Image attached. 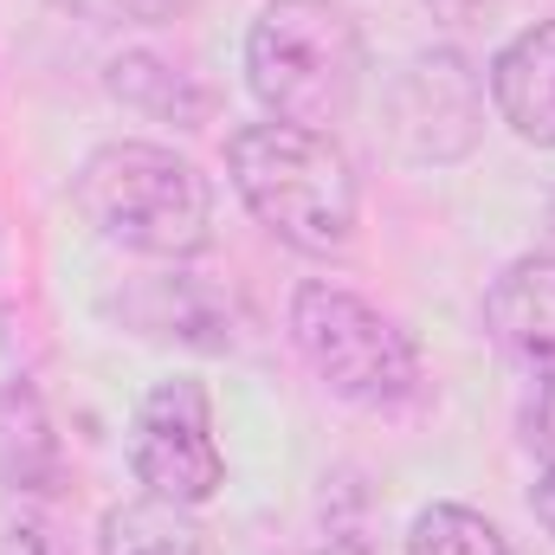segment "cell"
Listing matches in <instances>:
<instances>
[{
	"mask_svg": "<svg viewBox=\"0 0 555 555\" xmlns=\"http://www.w3.org/2000/svg\"><path fill=\"white\" fill-rule=\"evenodd\" d=\"M72 201L104 246L137 259H194L214 240V188L168 142H98L78 162Z\"/></svg>",
	"mask_w": 555,
	"mask_h": 555,
	"instance_id": "6da1fadb",
	"label": "cell"
},
{
	"mask_svg": "<svg viewBox=\"0 0 555 555\" xmlns=\"http://www.w3.org/2000/svg\"><path fill=\"white\" fill-rule=\"evenodd\" d=\"M362 26L343 0H266L246 26V85L272 124L330 130L362 98Z\"/></svg>",
	"mask_w": 555,
	"mask_h": 555,
	"instance_id": "7a4b0ae2",
	"label": "cell"
},
{
	"mask_svg": "<svg viewBox=\"0 0 555 555\" xmlns=\"http://www.w3.org/2000/svg\"><path fill=\"white\" fill-rule=\"evenodd\" d=\"M227 168L253 220L297 253H343L356 240L362 188L349 155L330 130H291V124H246L227 142Z\"/></svg>",
	"mask_w": 555,
	"mask_h": 555,
	"instance_id": "3957f363",
	"label": "cell"
},
{
	"mask_svg": "<svg viewBox=\"0 0 555 555\" xmlns=\"http://www.w3.org/2000/svg\"><path fill=\"white\" fill-rule=\"evenodd\" d=\"M291 343L304 369L349 408L395 414L420 395V349L414 336L369 304L362 291L336 278H304L291 291Z\"/></svg>",
	"mask_w": 555,
	"mask_h": 555,
	"instance_id": "277c9868",
	"label": "cell"
},
{
	"mask_svg": "<svg viewBox=\"0 0 555 555\" xmlns=\"http://www.w3.org/2000/svg\"><path fill=\"white\" fill-rule=\"evenodd\" d=\"M130 472H137L142 498L201 511L220 485H227V452L214 439V401L194 375L155 382L137 408L130 433Z\"/></svg>",
	"mask_w": 555,
	"mask_h": 555,
	"instance_id": "5b68a950",
	"label": "cell"
},
{
	"mask_svg": "<svg viewBox=\"0 0 555 555\" xmlns=\"http://www.w3.org/2000/svg\"><path fill=\"white\" fill-rule=\"evenodd\" d=\"M382 124H388L395 155L414 162V168L465 162L478 149V137H485V85L465 65V52L433 46V52H420V59H408L395 72Z\"/></svg>",
	"mask_w": 555,
	"mask_h": 555,
	"instance_id": "8992f818",
	"label": "cell"
},
{
	"mask_svg": "<svg viewBox=\"0 0 555 555\" xmlns=\"http://www.w3.org/2000/svg\"><path fill=\"white\" fill-rule=\"evenodd\" d=\"M104 317H117L130 336L149 343H175V349H194V356H227L240 349V297L207 272H181V266H162V272H142L130 284H117L104 297Z\"/></svg>",
	"mask_w": 555,
	"mask_h": 555,
	"instance_id": "52a82bcc",
	"label": "cell"
},
{
	"mask_svg": "<svg viewBox=\"0 0 555 555\" xmlns=\"http://www.w3.org/2000/svg\"><path fill=\"white\" fill-rule=\"evenodd\" d=\"M485 330L524 369L555 375V253H524L485 291Z\"/></svg>",
	"mask_w": 555,
	"mask_h": 555,
	"instance_id": "ba28073f",
	"label": "cell"
},
{
	"mask_svg": "<svg viewBox=\"0 0 555 555\" xmlns=\"http://www.w3.org/2000/svg\"><path fill=\"white\" fill-rule=\"evenodd\" d=\"M65 485V446L52 433V414L26 375L0 382V498L46 504Z\"/></svg>",
	"mask_w": 555,
	"mask_h": 555,
	"instance_id": "9c48e42d",
	"label": "cell"
},
{
	"mask_svg": "<svg viewBox=\"0 0 555 555\" xmlns=\"http://www.w3.org/2000/svg\"><path fill=\"white\" fill-rule=\"evenodd\" d=\"M491 104L498 117L537 149H555V20L524 26L498 59H491Z\"/></svg>",
	"mask_w": 555,
	"mask_h": 555,
	"instance_id": "30bf717a",
	"label": "cell"
},
{
	"mask_svg": "<svg viewBox=\"0 0 555 555\" xmlns=\"http://www.w3.org/2000/svg\"><path fill=\"white\" fill-rule=\"evenodd\" d=\"M104 85H111L117 104H130V111L155 117V124H175V130H201L214 117V91L188 65H175L162 52H117Z\"/></svg>",
	"mask_w": 555,
	"mask_h": 555,
	"instance_id": "8fae6325",
	"label": "cell"
},
{
	"mask_svg": "<svg viewBox=\"0 0 555 555\" xmlns=\"http://www.w3.org/2000/svg\"><path fill=\"white\" fill-rule=\"evenodd\" d=\"M98 555H214V550H207V530H201L181 504L130 498V504L104 511Z\"/></svg>",
	"mask_w": 555,
	"mask_h": 555,
	"instance_id": "7c38bea8",
	"label": "cell"
},
{
	"mask_svg": "<svg viewBox=\"0 0 555 555\" xmlns=\"http://www.w3.org/2000/svg\"><path fill=\"white\" fill-rule=\"evenodd\" d=\"M408 555H511V543L472 504H426L408 524Z\"/></svg>",
	"mask_w": 555,
	"mask_h": 555,
	"instance_id": "4fadbf2b",
	"label": "cell"
},
{
	"mask_svg": "<svg viewBox=\"0 0 555 555\" xmlns=\"http://www.w3.org/2000/svg\"><path fill=\"white\" fill-rule=\"evenodd\" d=\"M52 7L72 20H91V26H168L194 0H52Z\"/></svg>",
	"mask_w": 555,
	"mask_h": 555,
	"instance_id": "5bb4252c",
	"label": "cell"
},
{
	"mask_svg": "<svg viewBox=\"0 0 555 555\" xmlns=\"http://www.w3.org/2000/svg\"><path fill=\"white\" fill-rule=\"evenodd\" d=\"M0 555H72V550H65V537L39 511H20V517L0 524Z\"/></svg>",
	"mask_w": 555,
	"mask_h": 555,
	"instance_id": "9a60e30c",
	"label": "cell"
},
{
	"mask_svg": "<svg viewBox=\"0 0 555 555\" xmlns=\"http://www.w3.org/2000/svg\"><path fill=\"white\" fill-rule=\"evenodd\" d=\"M530 452H537V465L555 478V375H543V388H537V401H530Z\"/></svg>",
	"mask_w": 555,
	"mask_h": 555,
	"instance_id": "2e32d148",
	"label": "cell"
},
{
	"mask_svg": "<svg viewBox=\"0 0 555 555\" xmlns=\"http://www.w3.org/2000/svg\"><path fill=\"white\" fill-rule=\"evenodd\" d=\"M317 555H382V550L369 543L362 524H336V517H330V550H317Z\"/></svg>",
	"mask_w": 555,
	"mask_h": 555,
	"instance_id": "e0dca14e",
	"label": "cell"
},
{
	"mask_svg": "<svg viewBox=\"0 0 555 555\" xmlns=\"http://www.w3.org/2000/svg\"><path fill=\"white\" fill-rule=\"evenodd\" d=\"M530 504H537V517H543V530L555 537V478H550V472L537 478V491H530Z\"/></svg>",
	"mask_w": 555,
	"mask_h": 555,
	"instance_id": "ac0fdd59",
	"label": "cell"
}]
</instances>
